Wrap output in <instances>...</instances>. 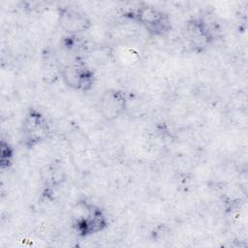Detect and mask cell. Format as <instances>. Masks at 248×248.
Returning <instances> with one entry per match:
<instances>
[{"label":"cell","mask_w":248,"mask_h":248,"mask_svg":"<svg viewBox=\"0 0 248 248\" xmlns=\"http://www.w3.org/2000/svg\"><path fill=\"white\" fill-rule=\"evenodd\" d=\"M70 224L79 238H89L106 232L110 219L108 210L88 196L78 197L70 208Z\"/></svg>","instance_id":"7a4b0ae2"},{"label":"cell","mask_w":248,"mask_h":248,"mask_svg":"<svg viewBox=\"0 0 248 248\" xmlns=\"http://www.w3.org/2000/svg\"><path fill=\"white\" fill-rule=\"evenodd\" d=\"M131 106V94L123 87L109 86L98 96L95 108L101 119L112 124L126 116Z\"/></svg>","instance_id":"8992f818"},{"label":"cell","mask_w":248,"mask_h":248,"mask_svg":"<svg viewBox=\"0 0 248 248\" xmlns=\"http://www.w3.org/2000/svg\"><path fill=\"white\" fill-rule=\"evenodd\" d=\"M121 16L155 40L166 39L174 29V16L168 2H120Z\"/></svg>","instance_id":"6da1fadb"},{"label":"cell","mask_w":248,"mask_h":248,"mask_svg":"<svg viewBox=\"0 0 248 248\" xmlns=\"http://www.w3.org/2000/svg\"><path fill=\"white\" fill-rule=\"evenodd\" d=\"M16 163V149L8 138L0 140V169L2 172L11 171Z\"/></svg>","instance_id":"52a82bcc"},{"label":"cell","mask_w":248,"mask_h":248,"mask_svg":"<svg viewBox=\"0 0 248 248\" xmlns=\"http://www.w3.org/2000/svg\"><path fill=\"white\" fill-rule=\"evenodd\" d=\"M17 131L21 148L33 151L51 140L54 135V126L45 109L31 105L25 108Z\"/></svg>","instance_id":"3957f363"},{"label":"cell","mask_w":248,"mask_h":248,"mask_svg":"<svg viewBox=\"0 0 248 248\" xmlns=\"http://www.w3.org/2000/svg\"><path fill=\"white\" fill-rule=\"evenodd\" d=\"M56 22L65 35H85L94 25L88 1H56Z\"/></svg>","instance_id":"277c9868"},{"label":"cell","mask_w":248,"mask_h":248,"mask_svg":"<svg viewBox=\"0 0 248 248\" xmlns=\"http://www.w3.org/2000/svg\"><path fill=\"white\" fill-rule=\"evenodd\" d=\"M59 78L69 91L78 94L90 93L98 81L96 70L81 54H72L68 61L62 63Z\"/></svg>","instance_id":"5b68a950"}]
</instances>
